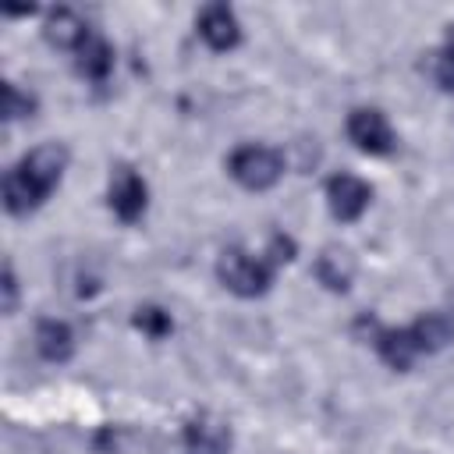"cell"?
<instances>
[{
	"instance_id": "1",
	"label": "cell",
	"mask_w": 454,
	"mask_h": 454,
	"mask_svg": "<svg viewBox=\"0 0 454 454\" xmlns=\"http://www.w3.org/2000/svg\"><path fill=\"white\" fill-rule=\"evenodd\" d=\"M231 177L248 192H266L284 174V156L270 145H238L227 160Z\"/></svg>"
},
{
	"instance_id": "2",
	"label": "cell",
	"mask_w": 454,
	"mask_h": 454,
	"mask_svg": "<svg viewBox=\"0 0 454 454\" xmlns=\"http://www.w3.org/2000/svg\"><path fill=\"white\" fill-rule=\"evenodd\" d=\"M216 277L227 291H234L241 298H259V294H266L273 270L266 259H252L241 248H223L216 259Z\"/></svg>"
},
{
	"instance_id": "3",
	"label": "cell",
	"mask_w": 454,
	"mask_h": 454,
	"mask_svg": "<svg viewBox=\"0 0 454 454\" xmlns=\"http://www.w3.org/2000/svg\"><path fill=\"white\" fill-rule=\"evenodd\" d=\"M64 167H67V149L64 145H57V142H46V145H35L21 163H18V170H21V177L35 188V195L39 199H46L57 184H60V177H64Z\"/></svg>"
},
{
	"instance_id": "4",
	"label": "cell",
	"mask_w": 454,
	"mask_h": 454,
	"mask_svg": "<svg viewBox=\"0 0 454 454\" xmlns=\"http://www.w3.org/2000/svg\"><path fill=\"white\" fill-rule=\"evenodd\" d=\"M348 138H351L362 153H372V156L394 149V131H390L387 117H383L380 110H372V106L351 110V117H348Z\"/></svg>"
},
{
	"instance_id": "5",
	"label": "cell",
	"mask_w": 454,
	"mask_h": 454,
	"mask_svg": "<svg viewBox=\"0 0 454 454\" xmlns=\"http://www.w3.org/2000/svg\"><path fill=\"white\" fill-rule=\"evenodd\" d=\"M145 202H149L145 181H142L131 167H117V170L110 174V209H114L124 223H135V220L145 213Z\"/></svg>"
},
{
	"instance_id": "6",
	"label": "cell",
	"mask_w": 454,
	"mask_h": 454,
	"mask_svg": "<svg viewBox=\"0 0 454 454\" xmlns=\"http://www.w3.org/2000/svg\"><path fill=\"white\" fill-rule=\"evenodd\" d=\"M369 199H372V188L362 181V177H355V174H333L330 181H326V202H330V213L337 216V220H358L362 213H365V206H369Z\"/></svg>"
},
{
	"instance_id": "7",
	"label": "cell",
	"mask_w": 454,
	"mask_h": 454,
	"mask_svg": "<svg viewBox=\"0 0 454 454\" xmlns=\"http://www.w3.org/2000/svg\"><path fill=\"white\" fill-rule=\"evenodd\" d=\"M184 454H231V426L216 415H195L184 426Z\"/></svg>"
},
{
	"instance_id": "8",
	"label": "cell",
	"mask_w": 454,
	"mask_h": 454,
	"mask_svg": "<svg viewBox=\"0 0 454 454\" xmlns=\"http://www.w3.org/2000/svg\"><path fill=\"white\" fill-rule=\"evenodd\" d=\"M199 35H202L213 50H231V46H238L241 28H238L234 11H231L227 4H209V7H202V14H199Z\"/></svg>"
},
{
	"instance_id": "9",
	"label": "cell",
	"mask_w": 454,
	"mask_h": 454,
	"mask_svg": "<svg viewBox=\"0 0 454 454\" xmlns=\"http://www.w3.org/2000/svg\"><path fill=\"white\" fill-rule=\"evenodd\" d=\"M316 277L330 291H348L355 280V255L344 245H326L316 255Z\"/></svg>"
},
{
	"instance_id": "10",
	"label": "cell",
	"mask_w": 454,
	"mask_h": 454,
	"mask_svg": "<svg viewBox=\"0 0 454 454\" xmlns=\"http://www.w3.org/2000/svg\"><path fill=\"white\" fill-rule=\"evenodd\" d=\"M35 348L46 362H67L71 351H74V337H71V326L60 323V319H39L35 326Z\"/></svg>"
},
{
	"instance_id": "11",
	"label": "cell",
	"mask_w": 454,
	"mask_h": 454,
	"mask_svg": "<svg viewBox=\"0 0 454 454\" xmlns=\"http://www.w3.org/2000/svg\"><path fill=\"white\" fill-rule=\"evenodd\" d=\"M46 39L53 43V46H60V50H78L85 39H89V28H85V21L74 14V11H67V7H57L50 18H46Z\"/></svg>"
},
{
	"instance_id": "12",
	"label": "cell",
	"mask_w": 454,
	"mask_h": 454,
	"mask_svg": "<svg viewBox=\"0 0 454 454\" xmlns=\"http://www.w3.org/2000/svg\"><path fill=\"white\" fill-rule=\"evenodd\" d=\"M376 348L383 355V362L390 369H408L419 355V344L411 337V330H380L376 333Z\"/></svg>"
},
{
	"instance_id": "13",
	"label": "cell",
	"mask_w": 454,
	"mask_h": 454,
	"mask_svg": "<svg viewBox=\"0 0 454 454\" xmlns=\"http://www.w3.org/2000/svg\"><path fill=\"white\" fill-rule=\"evenodd\" d=\"M408 330H411L419 351H440V348L450 340V323H447V316H440V312H426V316H419Z\"/></svg>"
},
{
	"instance_id": "14",
	"label": "cell",
	"mask_w": 454,
	"mask_h": 454,
	"mask_svg": "<svg viewBox=\"0 0 454 454\" xmlns=\"http://www.w3.org/2000/svg\"><path fill=\"white\" fill-rule=\"evenodd\" d=\"M110 67H114V50L103 43V39H96V35H89L82 46H78V71L85 74V78H106L110 74Z\"/></svg>"
},
{
	"instance_id": "15",
	"label": "cell",
	"mask_w": 454,
	"mask_h": 454,
	"mask_svg": "<svg viewBox=\"0 0 454 454\" xmlns=\"http://www.w3.org/2000/svg\"><path fill=\"white\" fill-rule=\"evenodd\" d=\"M39 202H43V199H39L35 188L21 177V170H18V167L7 170V177H4V206H7L14 216H25V213H32Z\"/></svg>"
},
{
	"instance_id": "16",
	"label": "cell",
	"mask_w": 454,
	"mask_h": 454,
	"mask_svg": "<svg viewBox=\"0 0 454 454\" xmlns=\"http://www.w3.org/2000/svg\"><path fill=\"white\" fill-rule=\"evenodd\" d=\"M32 110H35V96L21 92L14 82H4V117L18 121V117H32Z\"/></svg>"
},
{
	"instance_id": "17",
	"label": "cell",
	"mask_w": 454,
	"mask_h": 454,
	"mask_svg": "<svg viewBox=\"0 0 454 454\" xmlns=\"http://www.w3.org/2000/svg\"><path fill=\"white\" fill-rule=\"evenodd\" d=\"M135 326L145 330L149 337H167L170 333V316L163 309H156V305H142L135 312Z\"/></svg>"
},
{
	"instance_id": "18",
	"label": "cell",
	"mask_w": 454,
	"mask_h": 454,
	"mask_svg": "<svg viewBox=\"0 0 454 454\" xmlns=\"http://www.w3.org/2000/svg\"><path fill=\"white\" fill-rule=\"evenodd\" d=\"M433 74H436V82L447 89V92H454V57L450 53H433Z\"/></svg>"
},
{
	"instance_id": "19",
	"label": "cell",
	"mask_w": 454,
	"mask_h": 454,
	"mask_svg": "<svg viewBox=\"0 0 454 454\" xmlns=\"http://www.w3.org/2000/svg\"><path fill=\"white\" fill-rule=\"evenodd\" d=\"M291 255H294V241L284 238V234H277V238L270 241V259H266V262H270V266H280V262H287Z\"/></svg>"
},
{
	"instance_id": "20",
	"label": "cell",
	"mask_w": 454,
	"mask_h": 454,
	"mask_svg": "<svg viewBox=\"0 0 454 454\" xmlns=\"http://www.w3.org/2000/svg\"><path fill=\"white\" fill-rule=\"evenodd\" d=\"M4 312L11 316L14 309H18V277H14V270L11 266H4Z\"/></svg>"
},
{
	"instance_id": "21",
	"label": "cell",
	"mask_w": 454,
	"mask_h": 454,
	"mask_svg": "<svg viewBox=\"0 0 454 454\" xmlns=\"http://www.w3.org/2000/svg\"><path fill=\"white\" fill-rule=\"evenodd\" d=\"M443 53L454 57V25H447V50H443Z\"/></svg>"
}]
</instances>
